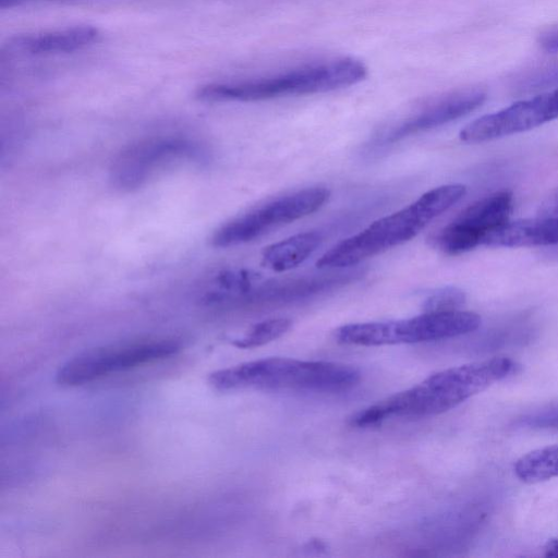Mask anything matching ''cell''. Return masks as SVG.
Segmentation results:
<instances>
[{
    "instance_id": "cell-1",
    "label": "cell",
    "mask_w": 558,
    "mask_h": 558,
    "mask_svg": "<svg viewBox=\"0 0 558 558\" xmlns=\"http://www.w3.org/2000/svg\"><path fill=\"white\" fill-rule=\"evenodd\" d=\"M519 365L497 356L437 372L352 416L357 427L373 426L390 416L424 417L451 410L489 386L515 374Z\"/></svg>"
},
{
    "instance_id": "cell-2",
    "label": "cell",
    "mask_w": 558,
    "mask_h": 558,
    "mask_svg": "<svg viewBox=\"0 0 558 558\" xmlns=\"http://www.w3.org/2000/svg\"><path fill=\"white\" fill-rule=\"evenodd\" d=\"M466 193L463 184H445L422 194L407 207L379 218L359 233L332 246L316 266L336 269L354 266L415 238L434 219L458 203Z\"/></svg>"
},
{
    "instance_id": "cell-3",
    "label": "cell",
    "mask_w": 558,
    "mask_h": 558,
    "mask_svg": "<svg viewBox=\"0 0 558 558\" xmlns=\"http://www.w3.org/2000/svg\"><path fill=\"white\" fill-rule=\"evenodd\" d=\"M361 379L360 372L342 363L266 357L241 363L209 374V385L219 391L254 389L335 393L349 390Z\"/></svg>"
},
{
    "instance_id": "cell-4",
    "label": "cell",
    "mask_w": 558,
    "mask_h": 558,
    "mask_svg": "<svg viewBox=\"0 0 558 558\" xmlns=\"http://www.w3.org/2000/svg\"><path fill=\"white\" fill-rule=\"evenodd\" d=\"M367 69L353 58H342L298 68L272 76L199 88L202 101H259L288 96L326 93L363 81Z\"/></svg>"
},
{
    "instance_id": "cell-5",
    "label": "cell",
    "mask_w": 558,
    "mask_h": 558,
    "mask_svg": "<svg viewBox=\"0 0 558 558\" xmlns=\"http://www.w3.org/2000/svg\"><path fill=\"white\" fill-rule=\"evenodd\" d=\"M476 327L473 312H424L407 319L343 325L335 331V338L344 344L377 347L449 339L470 333Z\"/></svg>"
},
{
    "instance_id": "cell-6",
    "label": "cell",
    "mask_w": 558,
    "mask_h": 558,
    "mask_svg": "<svg viewBox=\"0 0 558 558\" xmlns=\"http://www.w3.org/2000/svg\"><path fill=\"white\" fill-rule=\"evenodd\" d=\"M329 198L323 186L306 187L289 193L229 220L211 235L215 247L226 248L252 242L277 228L318 210Z\"/></svg>"
},
{
    "instance_id": "cell-7",
    "label": "cell",
    "mask_w": 558,
    "mask_h": 558,
    "mask_svg": "<svg viewBox=\"0 0 558 558\" xmlns=\"http://www.w3.org/2000/svg\"><path fill=\"white\" fill-rule=\"evenodd\" d=\"M205 158V147L194 140L179 136L141 140L117 156L110 169V181L121 191H133L159 172Z\"/></svg>"
},
{
    "instance_id": "cell-8",
    "label": "cell",
    "mask_w": 558,
    "mask_h": 558,
    "mask_svg": "<svg viewBox=\"0 0 558 558\" xmlns=\"http://www.w3.org/2000/svg\"><path fill=\"white\" fill-rule=\"evenodd\" d=\"M177 340H143L88 349L63 363L56 379L62 386H81L104 376L175 354Z\"/></svg>"
},
{
    "instance_id": "cell-9",
    "label": "cell",
    "mask_w": 558,
    "mask_h": 558,
    "mask_svg": "<svg viewBox=\"0 0 558 558\" xmlns=\"http://www.w3.org/2000/svg\"><path fill=\"white\" fill-rule=\"evenodd\" d=\"M513 197L499 191L464 208L430 238L432 245L448 255H459L484 243L485 238L509 221Z\"/></svg>"
},
{
    "instance_id": "cell-10",
    "label": "cell",
    "mask_w": 558,
    "mask_h": 558,
    "mask_svg": "<svg viewBox=\"0 0 558 558\" xmlns=\"http://www.w3.org/2000/svg\"><path fill=\"white\" fill-rule=\"evenodd\" d=\"M558 119V87L483 116L460 131L464 143H483L525 132Z\"/></svg>"
},
{
    "instance_id": "cell-11",
    "label": "cell",
    "mask_w": 558,
    "mask_h": 558,
    "mask_svg": "<svg viewBox=\"0 0 558 558\" xmlns=\"http://www.w3.org/2000/svg\"><path fill=\"white\" fill-rule=\"evenodd\" d=\"M486 98V92L480 87L462 88L436 97L389 126L381 134L379 145L395 144L462 118L481 107Z\"/></svg>"
},
{
    "instance_id": "cell-12",
    "label": "cell",
    "mask_w": 558,
    "mask_h": 558,
    "mask_svg": "<svg viewBox=\"0 0 558 558\" xmlns=\"http://www.w3.org/2000/svg\"><path fill=\"white\" fill-rule=\"evenodd\" d=\"M558 243V216H538L534 219L508 221L489 233L484 245L488 246H538Z\"/></svg>"
},
{
    "instance_id": "cell-13",
    "label": "cell",
    "mask_w": 558,
    "mask_h": 558,
    "mask_svg": "<svg viewBox=\"0 0 558 558\" xmlns=\"http://www.w3.org/2000/svg\"><path fill=\"white\" fill-rule=\"evenodd\" d=\"M319 231H306L270 244L262 253V265L272 271L290 270L306 260L323 243Z\"/></svg>"
},
{
    "instance_id": "cell-14",
    "label": "cell",
    "mask_w": 558,
    "mask_h": 558,
    "mask_svg": "<svg viewBox=\"0 0 558 558\" xmlns=\"http://www.w3.org/2000/svg\"><path fill=\"white\" fill-rule=\"evenodd\" d=\"M99 33L92 26H76L45 33L35 36L21 37L14 45L35 54L71 52L97 41Z\"/></svg>"
},
{
    "instance_id": "cell-15",
    "label": "cell",
    "mask_w": 558,
    "mask_h": 558,
    "mask_svg": "<svg viewBox=\"0 0 558 558\" xmlns=\"http://www.w3.org/2000/svg\"><path fill=\"white\" fill-rule=\"evenodd\" d=\"M514 474L524 483H539L558 477V445L535 449L517 460Z\"/></svg>"
},
{
    "instance_id": "cell-16",
    "label": "cell",
    "mask_w": 558,
    "mask_h": 558,
    "mask_svg": "<svg viewBox=\"0 0 558 558\" xmlns=\"http://www.w3.org/2000/svg\"><path fill=\"white\" fill-rule=\"evenodd\" d=\"M292 326L289 318H269L253 325L243 336L232 341L240 349H252L271 342L283 336Z\"/></svg>"
},
{
    "instance_id": "cell-17",
    "label": "cell",
    "mask_w": 558,
    "mask_h": 558,
    "mask_svg": "<svg viewBox=\"0 0 558 558\" xmlns=\"http://www.w3.org/2000/svg\"><path fill=\"white\" fill-rule=\"evenodd\" d=\"M465 293L457 287H444L430 292L422 304L423 312H447L460 310L465 303Z\"/></svg>"
},
{
    "instance_id": "cell-18",
    "label": "cell",
    "mask_w": 558,
    "mask_h": 558,
    "mask_svg": "<svg viewBox=\"0 0 558 558\" xmlns=\"http://www.w3.org/2000/svg\"><path fill=\"white\" fill-rule=\"evenodd\" d=\"M517 424L530 428L558 429V403L526 413L518 420Z\"/></svg>"
},
{
    "instance_id": "cell-19",
    "label": "cell",
    "mask_w": 558,
    "mask_h": 558,
    "mask_svg": "<svg viewBox=\"0 0 558 558\" xmlns=\"http://www.w3.org/2000/svg\"><path fill=\"white\" fill-rule=\"evenodd\" d=\"M539 45L547 51H558V24L544 31L538 38Z\"/></svg>"
},
{
    "instance_id": "cell-20",
    "label": "cell",
    "mask_w": 558,
    "mask_h": 558,
    "mask_svg": "<svg viewBox=\"0 0 558 558\" xmlns=\"http://www.w3.org/2000/svg\"><path fill=\"white\" fill-rule=\"evenodd\" d=\"M539 216H558V187L543 203Z\"/></svg>"
},
{
    "instance_id": "cell-21",
    "label": "cell",
    "mask_w": 558,
    "mask_h": 558,
    "mask_svg": "<svg viewBox=\"0 0 558 558\" xmlns=\"http://www.w3.org/2000/svg\"><path fill=\"white\" fill-rule=\"evenodd\" d=\"M546 556L558 557V539H551L545 547Z\"/></svg>"
}]
</instances>
